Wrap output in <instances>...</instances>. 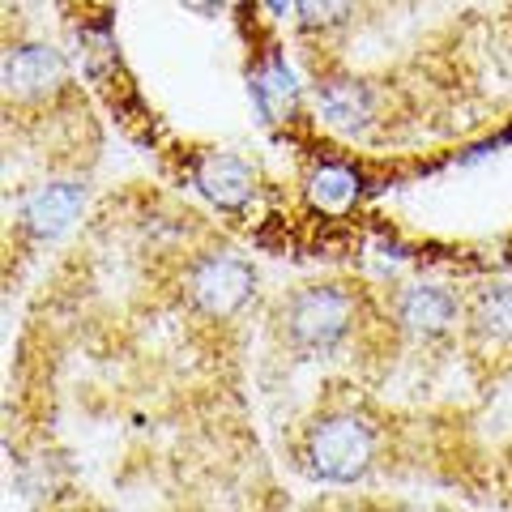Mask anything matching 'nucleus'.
<instances>
[{
	"instance_id": "1",
	"label": "nucleus",
	"mask_w": 512,
	"mask_h": 512,
	"mask_svg": "<svg viewBox=\"0 0 512 512\" xmlns=\"http://www.w3.org/2000/svg\"><path fill=\"white\" fill-rule=\"evenodd\" d=\"M359 325V291L346 282H308L295 286L274 308V342L295 359L333 355Z\"/></svg>"
},
{
	"instance_id": "2",
	"label": "nucleus",
	"mask_w": 512,
	"mask_h": 512,
	"mask_svg": "<svg viewBox=\"0 0 512 512\" xmlns=\"http://www.w3.org/2000/svg\"><path fill=\"white\" fill-rule=\"evenodd\" d=\"M299 461L316 483L350 487L376 466V427L355 410L316 414L308 431H303Z\"/></svg>"
},
{
	"instance_id": "3",
	"label": "nucleus",
	"mask_w": 512,
	"mask_h": 512,
	"mask_svg": "<svg viewBox=\"0 0 512 512\" xmlns=\"http://www.w3.org/2000/svg\"><path fill=\"white\" fill-rule=\"evenodd\" d=\"M188 308L205 320H231L256 299V265L239 252H210L184 274Z\"/></svg>"
},
{
	"instance_id": "4",
	"label": "nucleus",
	"mask_w": 512,
	"mask_h": 512,
	"mask_svg": "<svg viewBox=\"0 0 512 512\" xmlns=\"http://www.w3.org/2000/svg\"><path fill=\"white\" fill-rule=\"evenodd\" d=\"M64 82H69V64H64V56L47 43L9 47L5 64H0V90H5V103L13 111L52 103L64 90Z\"/></svg>"
},
{
	"instance_id": "6",
	"label": "nucleus",
	"mask_w": 512,
	"mask_h": 512,
	"mask_svg": "<svg viewBox=\"0 0 512 512\" xmlns=\"http://www.w3.org/2000/svg\"><path fill=\"white\" fill-rule=\"evenodd\" d=\"M461 333H466L478 359H495V363L512 359V282H495L470 295Z\"/></svg>"
},
{
	"instance_id": "5",
	"label": "nucleus",
	"mask_w": 512,
	"mask_h": 512,
	"mask_svg": "<svg viewBox=\"0 0 512 512\" xmlns=\"http://www.w3.org/2000/svg\"><path fill=\"white\" fill-rule=\"evenodd\" d=\"M466 320V299L448 286H406L393 299V325L410 342H440L461 329Z\"/></svg>"
},
{
	"instance_id": "8",
	"label": "nucleus",
	"mask_w": 512,
	"mask_h": 512,
	"mask_svg": "<svg viewBox=\"0 0 512 512\" xmlns=\"http://www.w3.org/2000/svg\"><path fill=\"white\" fill-rule=\"evenodd\" d=\"M197 188L218 210H248L256 197V167L244 154H210L197 167Z\"/></svg>"
},
{
	"instance_id": "10",
	"label": "nucleus",
	"mask_w": 512,
	"mask_h": 512,
	"mask_svg": "<svg viewBox=\"0 0 512 512\" xmlns=\"http://www.w3.org/2000/svg\"><path fill=\"white\" fill-rule=\"evenodd\" d=\"M308 197H312L316 210H325V214H346L350 205L359 201V180H355V171L342 167V163L316 167L312 180H308Z\"/></svg>"
},
{
	"instance_id": "11",
	"label": "nucleus",
	"mask_w": 512,
	"mask_h": 512,
	"mask_svg": "<svg viewBox=\"0 0 512 512\" xmlns=\"http://www.w3.org/2000/svg\"><path fill=\"white\" fill-rule=\"evenodd\" d=\"M355 13V0H295V22L303 35H329L342 30Z\"/></svg>"
},
{
	"instance_id": "12",
	"label": "nucleus",
	"mask_w": 512,
	"mask_h": 512,
	"mask_svg": "<svg viewBox=\"0 0 512 512\" xmlns=\"http://www.w3.org/2000/svg\"><path fill=\"white\" fill-rule=\"evenodd\" d=\"M265 5L274 9V13H286V9H295V0H265Z\"/></svg>"
},
{
	"instance_id": "7",
	"label": "nucleus",
	"mask_w": 512,
	"mask_h": 512,
	"mask_svg": "<svg viewBox=\"0 0 512 512\" xmlns=\"http://www.w3.org/2000/svg\"><path fill=\"white\" fill-rule=\"evenodd\" d=\"M82 205H86V188L82 184L56 180V184H43V188L30 192L18 222H22V231L30 239H52V235H60L64 227H69V222H77Z\"/></svg>"
},
{
	"instance_id": "9",
	"label": "nucleus",
	"mask_w": 512,
	"mask_h": 512,
	"mask_svg": "<svg viewBox=\"0 0 512 512\" xmlns=\"http://www.w3.org/2000/svg\"><path fill=\"white\" fill-rule=\"evenodd\" d=\"M316 116L329 128H338V133H359L372 120V90L363 82H350V77L325 82L316 90Z\"/></svg>"
}]
</instances>
